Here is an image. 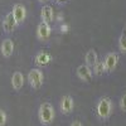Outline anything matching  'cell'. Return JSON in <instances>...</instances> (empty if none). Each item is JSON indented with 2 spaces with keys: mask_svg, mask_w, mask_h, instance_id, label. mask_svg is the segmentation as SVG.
Returning <instances> with one entry per match:
<instances>
[{
  "mask_svg": "<svg viewBox=\"0 0 126 126\" xmlns=\"http://www.w3.org/2000/svg\"><path fill=\"white\" fill-rule=\"evenodd\" d=\"M113 113V102L111 98L103 96L96 102V116L101 121H109Z\"/></svg>",
  "mask_w": 126,
  "mask_h": 126,
  "instance_id": "obj_1",
  "label": "cell"
},
{
  "mask_svg": "<svg viewBox=\"0 0 126 126\" xmlns=\"http://www.w3.org/2000/svg\"><path fill=\"white\" fill-rule=\"evenodd\" d=\"M54 117H56V111L52 106V103L49 102H43L39 106V110H38V119H39V122L42 125H50L52 122L54 121Z\"/></svg>",
  "mask_w": 126,
  "mask_h": 126,
  "instance_id": "obj_2",
  "label": "cell"
},
{
  "mask_svg": "<svg viewBox=\"0 0 126 126\" xmlns=\"http://www.w3.org/2000/svg\"><path fill=\"white\" fill-rule=\"evenodd\" d=\"M28 81L30 83V86L34 90H39L44 83V75L43 72L38 68H33L32 71H29L28 73Z\"/></svg>",
  "mask_w": 126,
  "mask_h": 126,
  "instance_id": "obj_3",
  "label": "cell"
},
{
  "mask_svg": "<svg viewBox=\"0 0 126 126\" xmlns=\"http://www.w3.org/2000/svg\"><path fill=\"white\" fill-rule=\"evenodd\" d=\"M119 61H120V58H119L117 53L109 52L103 58V63H105V67H106V73H112L116 69L117 66H119Z\"/></svg>",
  "mask_w": 126,
  "mask_h": 126,
  "instance_id": "obj_4",
  "label": "cell"
},
{
  "mask_svg": "<svg viewBox=\"0 0 126 126\" xmlns=\"http://www.w3.org/2000/svg\"><path fill=\"white\" fill-rule=\"evenodd\" d=\"M52 34V27L48 23L44 22H40L37 27V32H35V35L39 40H48L49 37Z\"/></svg>",
  "mask_w": 126,
  "mask_h": 126,
  "instance_id": "obj_5",
  "label": "cell"
},
{
  "mask_svg": "<svg viewBox=\"0 0 126 126\" xmlns=\"http://www.w3.org/2000/svg\"><path fill=\"white\" fill-rule=\"evenodd\" d=\"M76 75L77 77L83 81V82H90L93 77V73H92V68L86 66V64H79L76 69Z\"/></svg>",
  "mask_w": 126,
  "mask_h": 126,
  "instance_id": "obj_6",
  "label": "cell"
},
{
  "mask_svg": "<svg viewBox=\"0 0 126 126\" xmlns=\"http://www.w3.org/2000/svg\"><path fill=\"white\" fill-rule=\"evenodd\" d=\"M59 107H61L62 113L68 115L73 111V109H75V100H73L72 96H69V94H66V96H63L62 100H61Z\"/></svg>",
  "mask_w": 126,
  "mask_h": 126,
  "instance_id": "obj_7",
  "label": "cell"
},
{
  "mask_svg": "<svg viewBox=\"0 0 126 126\" xmlns=\"http://www.w3.org/2000/svg\"><path fill=\"white\" fill-rule=\"evenodd\" d=\"M12 13H13L15 20L18 22V24L23 23L24 20H25V18H27V9H25V6L22 5V4H15Z\"/></svg>",
  "mask_w": 126,
  "mask_h": 126,
  "instance_id": "obj_8",
  "label": "cell"
},
{
  "mask_svg": "<svg viewBox=\"0 0 126 126\" xmlns=\"http://www.w3.org/2000/svg\"><path fill=\"white\" fill-rule=\"evenodd\" d=\"M40 19H42V22L50 24L54 20L53 8H52L50 5H44L43 8H42V10H40Z\"/></svg>",
  "mask_w": 126,
  "mask_h": 126,
  "instance_id": "obj_9",
  "label": "cell"
},
{
  "mask_svg": "<svg viewBox=\"0 0 126 126\" xmlns=\"http://www.w3.org/2000/svg\"><path fill=\"white\" fill-rule=\"evenodd\" d=\"M16 25H18V22L15 20L13 13H8L6 16L4 18V20H3V28H4V30L8 32V33H9V32H13L16 28Z\"/></svg>",
  "mask_w": 126,
  "mask_h": 126,
  "instance_id": "obj_10",
  "label": "cell"
},
{
  "mask_svg": "<svg viewBox=\"0 0 126 126\" xmlns=\"http://www.w3.org/2000/svg\"><path fill=\"white\" fill-rule=\"evenodd\" d=\"M50 59H52V56L48 53V52H46V50H42V52H39V53L35 56V64L37 66H47L48 63L50 62Z\"/></svg>",
  "mask_w": 126,
  "mask_h": 126,
  "instance_id": "obj_11",
  "label": "cell"
},
{
  "mask_svg": "<svg viewBox=\"0 0 126 126\" xmlns=\"http://www.w3.org/2000/svg\"><path fill=\"white\" fill-rule=\"evenodd\" d=\"M24 85V76L22 72H15L13 73V77H12V86L15 91H19L20 88L23 87Z\"/></svg>",
  "mask_w": 126,
  "mask_h": 126,
  "instance_id": "obj_12",
  "label": "cell"
},
{
  "mask_svg": "<svg viewBox=\"0 0 126 126\" xmlns=\"http://www.w3.org/2000/svg\"><path fill=\"white\" fill-rule=\"evenodd\" d=\"M14 52V43L12 39H5L1 43V53L4 57H10Z\"/></svg>",
  "mask_w": 126,
  "mask_h": 126,
  "instance_id": "obj_13",
  "label": "cell"
},
{
  "mask_svg": "<svg viewBox=\"0 0 126 126\" xmlns=\"http://www.w3.org/2000/svg\"><path fill=\"white\" fill-rule=\"evenodd\" d=\"M85 62H86V66H88V67H93V66L98 62L97 52L94 50V49H90V50H87V53H86V56H85Z\"/></svg>",
  "mask_w": 126,
  "mask_h": 126,
  "instance_id": "obj_14",
  "label": "cell"
},
{
  "mask_svg": "<svg viewBox=\"0 0 126 126\" xmlns=\"http://www.w3.org/2000/svg\"><path fill=\"white\" fill-rule=\"evenodd\" d=\"M92 73H93L94 76H97V77H101V76H103L105 73H106V67H105L103 61H98L96 64L93 66Z\"/></svg>",
  "mask_w": 126,
  "mask_h": 126,
  "instance_id": "obj_15",
  "label": "cell"
},
{
  "mask_svg": "<svg viewBox=\"0 0 126 126\" xmlns=\"http://www.w3.org/2000/svg\"><path fill=\"white\" fill-rule=\"evenodd\" d=\"M117 48L120 50V53L126 54V34L124 33V32L120 34V37L117 39Z\"/></svg>",
  "mask_w": 126,
  "mask_h": 126,
  "instance_id": "obj_16",
  "label": "cell"
},
{
  "mask_svg": "<svg viewBox=\"0 0 126 126\" xmlns=\"http://www.w3.org/2000/svg\"><path fill=\"white\" fill-rule=\"evenodd\" d=\"M119 106H120V110H121L122 112H126V96H125V94L120 97Z\"/></svg>",
  "mask_w": 126,
  "mask_h": 126,
  "instance_id": "obj_17",
  "label": "cell"
},
{
  "mask_svg": "<svg viewBox=\"0 0 126 126\" xmlns=\"http://www.w3.org/2000/svg\"><path fill=\"white\" fill-rule=\"evenodd\" d=\"M6 124V113L4 110H0V126H4Z\"/></svg>",
  "mask_w": 126,
  "mask_h": 126,
  "instance_id": "obj_18",
  "label": "cell"
},
{
  "mask_svg": "<svg viewBox=\"0 0 126 126\" xmlns=\"http://www.w3.org/2000/svg\"><path fill=\"white\" fill-rule=\"evenodd\" d=\"M59 30H61V33H67V32L69 30V25H67V24H62Z\"/></svg>",
  "mask_w": 126,
  "mask_h": 126,
  "instance_id": "obj_19",
  "label": "cell"
},
{
  "mask_svg": "<svg viewBox=\"0 0 126 126\" xmlns=\"http://www.w3.org/2000/svg\"><path fill=\"white\" fill-rule=\"evenodd\" d=\"M69 126H83V124L81 122V121H78V120H76V121H73Z\"/></svg>",
  "mask_w": 126,
  "mask_h": 126,
  "instance_id": "obj_20",
  "label": "cell"
},
{
  "mask_svg": "<svg viewBox=\"0 0 126 126\" xmlns=\"http://www.w3.org/2000/svg\"><path fill=\"white\" fill-rule=\"evenodd\" d=\"M54 1H56L57 4H66L68 0H54Z\"/></svg>",
  "mask_w": 126,
  "mask_h": 126,
  "instance_id": "obj_21",
  "label": "cell"
},
{
  "mask_svg": "<svg viewBox=\"0 0 126 126\" xmlns=\"http://www.w3.org/2000/svg\"><path fill=\"white\" fill-rule=\"evenodd\" d=\"M122 32H124V33L126 34V23H125V27H124V30H122Z\"/></svg>",
  "mask_w": 126,
  "mask_h": 126,
  "instance_id": "obj_22",
  "label": "cell"
},
{
  "mask_svg": "<svg viewBox=\"0 0 126 126\" xmlns=\"http://www.w3.org/2000/svg\"><path fill=\"white\" fill-rule=\"evenodd\" d=\"M40 3H46V1H48V0H39Z\"/></svg>",
  "mask_w": 126,
  "mask_h": 126,
  "instance_id": "obj_23",
  "label": "cell"
},
{
  "mask_svg": "<svg viewBox=\"0 0 126 126\" xmlns=\"http://www.w3.org/2000/svg\"><path fill=\"white\" fill-rule=\"evenodd\" d=\"M125 96H126V92H125Z\"/></svg>",
  "mask_w": 126,
  "mask_h": 126,
  "instance_id": "obj_24",
  "label": "cell"
}]
</instances>
